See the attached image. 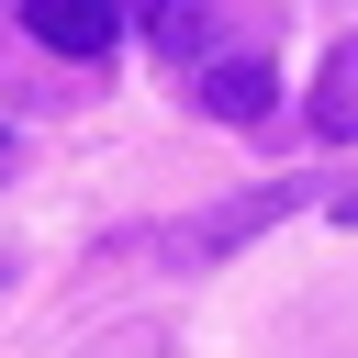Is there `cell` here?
Listing matches in <instances>:
<instances>
[{"label":"cell","instance_id":"obj_1","mask_svg":"<svg viewBox=\"0 0 358 358\" xmlns=\"http://www.w3.org/2000/svg\"><path fill=\"white\" fill-rule=\"evenodd\" d=\"M291 213H302V179H257V190H235V201H201V213H179V224H157L145 257H157V268H213V257L257 246V235L291 224Z\"/></svg>","mask_w":358,"mask_h":358},{"label":"cell","instance_id":"obj_2","mask_svg":"<svg viewBox=\"0 0 358 358\" xmlns=\"http://www.w3.org/2000/svg\"><path fill=\"white\" fill-rule=\"evenodd\" d=\"M22 34H34L45 56H78V67H101V56L123 45V0H22Z\"/></svg>","mask_w":358,"mask_h":358},{"label":"cell","instance_id":"obj_3","mask_svg":"<svg viewBox=\"0 0 358 358\" xmlns=\"http://www.w3.org/2000/svg\"><path fill=\"white\" fill-rule=\"evenodd\" d=\"M190 112H213V123H268V112H280L268 56H201V67H190Z\"/></svg>","mask_w":358,"mask_h":358},{"label":"cell","instance_id":"obj_4","mask_svg":"<svg viewBox=\"0 0 358 358\" xmlns=\"http://www.w3.org/2000/svg\"><path fill=\"white\" fill-rule=\"evenodd\" d=\"M123 22L179 67H201V45H213V0H123Z\"/></svg>","mask_w":358,"mask_h":358},{"label":"cell","instance_id":"obj_5","mask_svg":"<svg viewBox=\"0 0 358 358\" xmlns=\"http://www.w3.org/2000/svg\"><path fill=\"white\" fill-rule=\"evenodd\" d=\"M313 123L324 134H358V56L336 45V67H324V90H313Z\"/></svg>","mask_w":358,"mask_h":358},{"label":"cell","instance_id":"obj_6","mask_svg":"<svg viewBox=\"0 0 358 358\" xmlns=\"http://www.w3.org/2000/svg\"><path fill=\"white\" fill-rule=\"evenodd\" d=\"M324 213H336V224H358V190H336V201H324Z\"/></svg>","mask_w":358,"mask_h":358},{"label":"cell","instance_id":"obj_7","mask_svg":"<svg viewBox=\"0 0 358 358\" xmlns=\"http://www.w3.org/2000/svg\"><path fill=\"white\" fill-rule=\"evenodd\" d=\"M101 358H168V347H101Z\"/></svg>","mask_w":358,"mask_h":358},{"label":"cell","instance_id":"obj_8","mask_svg":"<svg viewBox=\"0 0 358 358\" xmlns=\"http://www.w3.org/2000/svg\"><path fill=\"white\" fill-rule=\"evenodd\" d=\"M0 280H11V257H0Z\"/></svg>","mask_w":358,"mask_h":358},{"label":"cell","instance_id":"obj_9","mask_svg":"<svg viewBox=\"0 0 358 358\" xmlns=\"http://www.w3.org/2000/svg\"><path fill=\"white\" fill-rule=\"evenodd\" d=\"M347 56H358V45H347Z\"/></svg>","mask_w":358,"mask_h":358}]
</instances>
